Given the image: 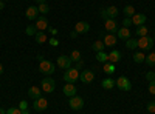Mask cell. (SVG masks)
I'll return each instance as SVG.
<instances>
[{
  "label": "cell",
  "instance_id": "6da1fadb",
  "mask_svg": "<svg viewBox=\"0 0 155 114\" xmlns=\"http://www.w3.org/2000/svg\"><path fill=\"white\" fill-rule=\"evenodd\" d=\"M39 71H41L42 74H45V75H51V74L56 71V65L51 60L44 59V60L39 62Z\"/></svg>",
  "mask_w": 155,
  "mask_h": 114
},
{
  "label": "cell",
  "instance_id": "7a4b0ae2",
  "mask_svg": "<svg viewBox=\"0 0 155 114\" xmlns=\"http://www.w3.org/2000/svg\"><path fill=\"white\" fill-rule=\"evenodd\" d=\"M79 75H81V72H79L78 68H68L65 72H64V80L68 82V83H73V82H76L78 79H79Z\"/></svg>",
  "mask_w": 155,
  "mask_h": 114
},
{
  "label": "cell",
  "instance_id": "3957f363",
  "mask_svg": "<svg viewBox=\"0 0 155 114\" xmlns=\"http://www.w3.org/2000/svg\"><path fill=\"white\" fill-rule=\"evenodd\" d=\"M137 43H138V48L140 49H152V46H153V37H150V35L138 37Z\"/></svg>",
  "mask_w": 155,
  "mask_h": 114
},
{
  "label": "cell",
  "instance_id": "277c9868",
  "mask_svg": "<svg viewBox=\"0 0 155 114\" xmlns=\"http://www.w3.org/2000/svg\"><path fill=\"white\" fill-rule=\"evenodd\" d=\"M41 90L44 93H53L56 90V82L51 79V77H45L42 82H41Z\"/></svg>",
  "mask_w": 155,
  "mask_h": 114
},
{
  "label": "cell",
  "instance_id": "5b68a950",
  "mask_svg": "<svg viewBox=\"0 0 155 114\" xmlns=\"http://www.w3.org/2000/svg\"><path fill=\"white\" fill-rule=\"evenodd\" d=\"M118 8L116 6H107V8H104V9H101V17L104 19V20H107V19H115L116 16H118Z\"/></svg>",
  "mask_w": 155,
  "mask_h": 114
},
{
  "label": "cell",
  "instance_id": "8992f818",
  "mask_svg": "<svg viewBox=\"0 0 155 114\" xmlns=\"http://www.w3.org/2000/svg\"><path fill=\"white\" fill-rule=\"evenodd\" d=\"M115 85L120 88L121 91H130L132 90V83H130V80H129L126 75H121V77H118L115 80Z\"/></svg>",
  "mask_w": 155,
  "mask_h": 114
},
{
  "label": "cell",
  "instance_id": "52a82bcc",
  "mask_svg": "<svg viewBox=\"0 0 155 114\" xmlns=\"http://www.w3.org/2000/svg\"><path fill=\"white\" fill-rule=\"evenodd\" d=\"M68 106H70L71 109H74V111L82 109V108H84V99L79 97V96H73V97H70V100H68Z\"/></svg>",
  "mask_w": 155,
  "mask_h": 114
},
{
  "label": "cell",
  "instance_id": "ba28073f",
  "mask_svg": "<svg viewBox=\"0 0 155 114\" xmlns=\"http://www.w3.org/2000/svg\"><path fill=\"white\" fill-rule=\"evenodd\" d=\"M56 65H58L59 68H62V69L71 68V59H70V56H65V54L59 56V57H58V62H56Z\"/></svg>",
  "mask_w": 155,
  "mask_h": 114
},
{
  "label": "cell",
  "instance_id": "9c48e42d",
  "mask_svg": "<svg viewBox=\"0 0 155 114\" xmlns=\"http://www.w3.org/2000/svg\"><path fill=\"white\" fill-rule=\"evenodd\" d=\"M104 29L110 34H115L116 31H118V23H116L115 19H107L104 22Z\"/></svg>",
  "mask_w": 155,
  "mask_h": 114
},
{
  "label": "cell",
  "instance_id": "30bf717a",
  "mask_svg": "<svg viewBox=\"0 0 155 114\" xmlns=\"http://www.w3.org/2000/svg\"><path fill=\"white\" fill-rule=\"evenodd\" d=\"M33 106H34L36 111H45V109L48 108V100H47L45 97H39V99L34 100Z\"/></svg>",
  "mask_w": 155,
  "mask_h": 114
},
{
  "label": "cell",
  "instance_id": "8fae6325",
  "mask_svg": "<svg viewBox=\"0 0 155 114\" xmlns=\"http://www.w3.org/2000/svg\"><path fill=\"white\" fill-rule=\"evenodd\" d=\"M34 26H36L37 31H45V29H48L50 26H48V20H47V17H44V16L37 17V19H36V23H34Z\"/></svg>",
  "mask_w": 155,
  "mask_h": 114
},
{
  "label": "cell",
  "instance_id": "7c38bea8",
  "mask_svg": "<svg viewBox=\"0 0 155 114\" xmlns=\"http://www.w3.org/2000/svg\"><path fill=\"white\" fill-rule=\"evenodd\" d=\"M79 79H81V82H84V83H92L93 79H95V72L90 71V69H84V71L81 72V75H79Z\"/></svg>",
  "mask_w": 155,
  "mask_h": 114
},
{
  "label": "cell",
  "instance_id": "4fadbf2b",
  "mask_svg": "<svg viewBox=\"0 0 155 114\" xmlns=\"http://www.w3.org/2000/svg\"><path fill=\"white\" fill-rule=\"evenodd\" d=\"M64 94H65L67 97H73L78 94V88L74 83H65L64 85Z\"/></svg>",
  "mask_w": 155,
  "mask_h": 114
},
{
  "label": "cell",
  "instance_id": "5bb4252c",
  "mask_svg": "<svg viewBox=\"0 0 155 114\" xmlns=\"http://www.w3.org/2000/svg\"><path fill=\"white\" fill-rule=\"evenodd\" d=\"M74 31H76L78 34H85V32L90 31V25H88L87 22H78V23L74 25Z\"/></svg>",
  "mask_w": 155,
  "mask_h": 114
},
{
  "label": "cell",
  "instance_id": "9a60e30c",
  "mask_svg": "<svg viewBox=\"0 0 155 114\" xmlns=\"http://www.w3.org/2000/svg\"><path fill=\"white\" fill-rule=\"evenodd\" d=\"M25 16H27L28 20H36L39 17V11H37V6H28L27 11H25Z\"/></svg>",
  "mask_w": 155,
  "mask_h": 114
},
{
  "label": "cell",
  "instance_id": "2e32d148",
  "mask_svg": "<svg viewBox=\"0 0 155 114\" xmlns=\"http://www.w3.org/2000/svg\"><path fill=\"white\" fill-rule=\"evenodd\" d=\"M116 39H118V37H116V34H110V32H107L106 35H104V39H102V42H104V45L106 46H115L116 45Z\"/></svg>",
  "mask_w": 155,
  "mask_h": 114
},
{
  "label": "cell",
  "instance_id": "e0dca14e",
  "mask_svg": "<svg viewBox=\"0 0 155 114\" xmlns=\"http://www.w3.org/2000/svg\"><path fill=\"white\" fill-rule=\"evenodd\" d=\"M130 19H132V25H135V26H141V25H144L146 20H147L144 14H134Z\"/></svg>",
  "mask_w": 155,
  "mask_h": 114
},
{
  "label": "cell",
  "instance_id": "ac0fdd59",
  "mask_svg": "<svg viewBox=\"0 0 155 114\" xmlns=\"http://www.w3.org/2000/svg\"><path fill=\"white\" fill-rule=\"evenodd\" d=\"M130 31H129V28H120L118 31H116V37L118 39H123V40H127V39H130Z\"/></svg>",
  "mask_w": 155,
  "mask_h": 114
},
{
  "label": "cell",
  "instance_id": "d6986e66",
  "mask_svg": "<svg viewBox=\"0 0 155 114\" xmlns=\"http://www.w3.org/2000/svg\"><path fill=\"white\" fill-rule=\"evenodd\" d=\"M121 60V53L118 51V49H112V51L109 53V62L110 63H118Z\"/></svg>",
  "mask_w": 155,
  "mask_h": 114
},
{
  "label": "cell",
  "instance_id": "ffe728a7",
  "mask_svg": "<svg viewBox=\"0 0 155 114\" xmlns=\"http://www.w3.org/2000/svg\"><path fill=\"white\" fill-rule=\"evenodd\" d=\"M41 88H39V86H31L30 88V90H28V96L33 99V100H36V99H39V97H41Z\"/></svg>",
  "mask_w": 155,
  "mask_h": 114
},
{
  "label": "cell",
  "instance_id": "44dd1931",
  "mask_svg": "<svg viewBox=\"0 0 155 114\" xmlns=\"http://www.w3.org/2000/svg\"><path fill=\"white\" fill-rule=\"evenodd\" d=\"M102 71H104L106 74H113L115 72V63H110V62H106L102 63Z\"/></svg>",
  "mask_w": 155,
  "mask_h": 114
},
{
  "label": "cell",
  "instance_id": "7402d4cb",
  "mask_svg": "<svg viewBox=\"0 0 155 114\" xmlns=\"http://www.w3.org/2000/svg\"><path fill=\"white\" fill-rule=\"evenodd\" d=\"M34 39H36L37 43H45V42L48 40V37H47V34H45L44 31H37L36 35H34Z\"/></svg>",
  "mask_w": 155,
  "mask_h": 114
},
{
  "label": "cell",
  "instance_id": "603a6c76",
  "mask_svg": "<svg viewBox=\"0 0 155 114\" xmlns=\"http://www.w3.org/2000/svg\"><path fill=\"white\" fill-rule=\"evenodd\" d=\"M104 48H106V45H104V42H102V40H95L93 45H92V49H93V51H96V53L104 51Z\"/></svg>",
  "mask_w": 155,
  "mask_h": 114
},
{
  "label": "cell",
  "instance_id": "cb8c5ba5",
  "mask_svg": "<svg viewBox=\"0 0 155 114\" xmlns=\"http://www.w3.org/2000/svg\"><path fill=\"white\" fill-rule=\"evenodd\" d=\"M102 88H104V90H112V88L115 86V80L113 79H110V77H107V79H104L102 80Z\"/></svg>",
  "mask_w": 155,
  "mask_h": 114
},
{
  "label": "cell",
  "instance_id": "d4e9b609",
  "mask_svg": "<svg viewBox=\"0 0 155 114\" xmlns=\"http://www.w3.org/2000/svg\"><path fill=\"white\" fill-rule=\"evenodd\" d=\"M147 32H149V29H147V26H144V25L137 26V31H135V34L138 37H144V35H147Z\"/></svg>",
  "mask_w": 155,
  "mask_h": 114
},
{
  "label": "cell",
  "instance_id": "484cf974",
  "mask_svg": "<svg viewBox=\"0 0 155 114\" xmlns=\"http://www.w3.org/2000/svg\"><path fill=\"white\" fill-rule=\"evenodd\" d=\"M96 60L101 63H106V62H109V54L104 51H99V53H96Z\"/></svg>",
  "mask_w": 155,
  "mask_h": 114
},
{
  "label": "cell",
  "instance_id": "4316f807",
  "mask_svg": "<svg viewBox=\"0 0 155 114\" xmlns=\"http://www.w3.org/2000/svg\"><path fill=\"white\" fill-rule=\"evenodd\" d=\"M123 12H124V16H126V17H132L134 14H137V12H135V8H134L132 5H127V6H124Z\"/></svg>",
  "mask_w": 155,
  "mask_h": 114
},
{
  "label": "cell",
  "instance_id": "83f0119b",
  "mask_svg": "<svg viewBox=\"0 0 155 114\" xmlns=\"http://www.w3.org/2000/svg\"><path fill=\"white\" fill-rule=\"evenodd\" d=\"M126 48H127V49H135V48H138L137 39H127V40H126Z\"/></svg>",
  "mask_w": 155,
  "mask_h": 114
},
{
  "label": "cell",
  "instance_id": "f1b7e54d",
  "mask_svg": "<svg viewBox=\"0 0 155 114\" xmlns=\"http://www.w3.org/2000/svg\"><path fill=\"white\" fill-rule=\"evenodd\" d=\"M144 60H146V56L143 53H135L134 54V62L135 63H144Z\"/></svg>",
  "mask_w": 155,
  "mask_h": 114
},
{
  "label": "cell",
  "instance_id": "f546056e",
  "mask_svg": "<svg viewBox=\"0 0 155 114\" xmlns=\"http://www.w3.org/2000/svg\"><path fill=\"white\" fill-rule=\"evenodd\" d=\"M149 66H155V53H150L149 56H146V60H144Z\"/></svg>",
  "mask_w": 155,
  "mask_h": 114
},
{
  "label": "cell",
  "instance_id": "4dcf8cb0",
  "mask_svg": "<svg viewBox=\"0 0 155 114\" xmlns=\"http://www.w3.org/2000/svg\"><path fill=\"white\" fill-rule=\"evenodd\" d=\"M37 11L41 12V14H47V12L50 11V6H48L47 3H39V6H37Z\"/></svg>",
  "mask_w": 155,
  "mask_h": 114
},
{
  "label": "cell",
  "instance_id": "1f68e13d",
  "mask_svg": "<svg viewBox=\"0 0 155 114\" xmlns=\"http://www.w3.org/2000/svg\"><path fill=\"white\" fill-rule=\"evenodd\" d=\"M70 59H71V62H79L81 60V53L78 51V49H74V51H71V54H70Z\"/></svg>",
  "mask_w": 155,
  "mask_h": 114
},
{
  "label": "cell",
  "instance_id": "d6a6232c",
  "mask_svg": "<svg viewBox=\"0 0 155 114\" xmlns=\"http://www.w3.org/2000/svg\"><path fill=\"white\" fill-rule=\"evenodd\" d=\"M25 32H27L28 35H36L37 29H36V26H34V25H28V26H27V29H25Z\"/></svg>",
  "mask_w": 155,
  "mask_h": 114
},
{
  "label": "cell",
  "instance_id": "836d02e7",
  "mask_svg": "<svg viewBox=\"0 0 155 114\" xmlns=\"http://www.w3.org/2000/svg\"><path fill=\"white\" fill-rule=\"evenodd\" d=\"M6 114H22V109L17 106V108H9L6 109Z\"/></svg>",
  "mask_w": 155,
  "mask_h": 114
},
{
  "label": "cell",
  "instance_id": "e575fe53",
  "mask_svg": "<svg viewBox=\"0 0 155 114\" xmlns=\"http://www.w3.org/2000/svg\"><path fill=\"white\" fill-rule=\"evenodd\" d=\"M147 111H149V114H155V102L147 103Z\"/></svg>",
  "mask_w": 155,
  "mask_h": 114
},
{
  "label": "cell",
  "instance_id": "d590c367",
  "mask_svg": "<svg viewBox=\"0 0 155 114\" xmlns=\"http://www.w3.org/2000/svg\"><path fill=\"white\" fill-rule=\"evenodd\" d=\"M130 25H132V19H130V17H126V19L123 20V26H124V28H129Z\"/></svg>",
  "mask_w": 155,
  "mask_h": 114
},
{
  "label": "cell",
  "instance_id": "8d00e7d4",
  "mask_svg": "<svg viewBox=\"0 0 155 114\" xmlns=\"http://www.w3.org/2000/svg\"><path fill=\"white\" fill-rule=\"evenodd\" d=\"M146 79H147L149 82H152V80H155V72H153V71H149V72L146 74Z\"/></svg>",
  "mask_w": 155,
  "mask_h": 114
},
{
  "label": "cell",
  "instance_id": "74e56055",
  "mask_svg": "<svg viewBox=\"0 0 155 114\" xmlns=\"http://www.w3.org/2000/svg\"><path fill=\"white\" fill-rule=\"evenodd\" d=\"M149 93L150 94H155V80L149 82Z\"/></svg>",
  "mask_w": 155,
  "mask_h": 114
},
{
  "label": "cell",
  "instance_id": "f35d334b",
  "mask_svg": "<svg viewBox=\"0 0 155 114\" xmlns=\"http://www.w3.org/2000/svg\"><path fill=\"white\" fill-rule=\"evenodd\" d=\"M48 42H50V45H51V46H58V45H59V40L56 39V37H51V39H50Z\"/></svg>",
  "mask_w": 155,
  "mask_h": 114
},
{
  "label": "cell",
  "instance_id": "ab89813d",
  "mask_svg": "<svg viewBox=\"0 0 155 114\" xmlns=\"http://www.w3.org/2000/svg\"><path fill=\"white\" fill-rule=\"evenodd\" d=\"M19 108H20L22 111H25V109H28V103L25 102V100H22V102L19 103Z\"/></svg>",
  "mask_w": 155,
  "mask_h": 114
},
{
  "label": "cell",
  "instance_id": "60d3db41",
  "mask_svg": "<svg viewBox=\"0 0 155 114\" xmlns=\"http://www.w3.org/2000/svg\"><path fill=\"white\" fill-rule=\"evenodd\" d=\"M48 32H51V35L54 37V35L58 34V29H56V28H48Z\"/></svg>",
  "mask_w": 155,
  "mask_h": 114
},
{
  "label": "cell",
  "instance_id": "b9f144b4",
  "mask_svg": "<svg viewBox=\"0 0 155 114\" xmlns=\"http://www.w3.org/2000/svg\"><path fill=\"white\" fill-rule=\"evenodd\" d=\"M5 8V2H3V0H0V11H2Z\"/></svg>",
  "mask_w": 155,
  "mask_h": 114
},
{
  "label": "cell",
  "instance_id": "7bdbcfd3",
  "mask_svg": "<svg viewBox=\"0 0 155 114\" xmlns=\"http://www.w3.org/2000/svg\"><path fill=\"white\" fill-rule=\"evenodd\" d=\"M0 74H3V65L0 63Z\"/></svg>",
  "mask_w": 155,
  "mask_h": 114
},
{
  "label": "cell",
  "instance_id": "ee69618b",
  "mask_svg": "<svg viewBox=\"0 0 155 114\" xmlns=\"http://www.w3.org/2000/svg\"><path fill=\"white\" fill-rule=\"evenodd\" d=\"M36 2H37V3H45L47 0H36Z\"/></svg>",
  "mask_w": 155,
  "mask_h": 114
},
{
  "label": "cell",
  "instance_id": "f6af8a7d",
  "mask_svg": "<svg viewBox=\"0 0 155 114\" xmlns=\"http://www.w3.org/2000/svg\"><path fill=\"white\" fill-rule=\"evenodd\" d=\"M22 114H30V109H25V111H22Z\"/></svg>",
  "mask_w": 155,
  "mask_h": 114
},
{
  "label": "cell",
  "instance_id": "bcb514c9",
  "mask_svg": "<svg viewBox=\"0 0 155 114\" xmlns=\"http://www.w3.org/2000/svg\"><path fill=\"white\" fill-rule=\"evenodd\" d=\"M0 114H6V111H3V108H0Z\"/></svg>",
  "mask_w": 155,
  "mask_h": 114
},
{
  "label": "cell",
  "instance_id": "7dc6e473",
  "mask_svg": "<svg viewBox=\"0 0 155 114\" xmlns=\"http://www.w3.org/2000/svg\"><path fill=\"white\" fill-rule=\"evenodd\" d=\"M3 2H6V0H3Z\"/></svg>",
  "mask_w": 155,
  "mask_h": 114
}]
</instances>
